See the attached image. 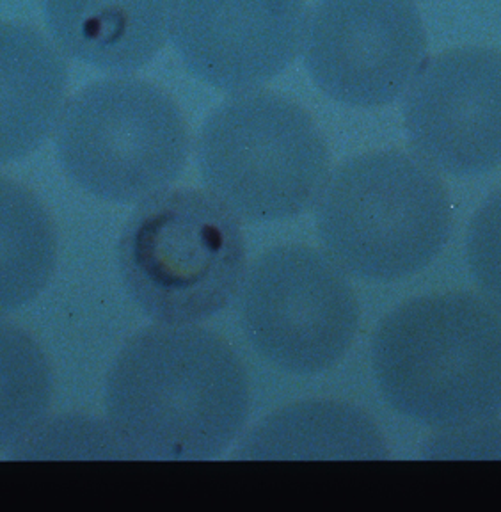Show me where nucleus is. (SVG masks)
<instances>
[{"instance_id":"7ed1b4c3","label":"nucleus","mask_w":501,"mask_h":512,"mask_svg":"<svg viewBox=\"0 0 501 512\" xmlns=\"http://www.w3.org/2000/svg\"><path fill=\"white\" fill-rule=\"evenodd\" d=\"M315 205L324 253L349 276L379 283L425 271L445 249L454 226L439 171L402 150L345 160L329 175Z\"/></svg>"},{"instance_id":"9b49d317","label":"nucleus","mask_w":501,"mask_h":512,"mask_svg":"<svg viewBox=\"0 0 501 512\" xmlns=\"http://www.w3.org/2000/svg\"><path fill=\"white\" fill-rule=\"evenodd\" d=\"M66 86L68 64L47 36L0 22V166L45 143L63 112Z\"/></svg>"},{"instance_id":"2eb2a0df","label":"nucleus","mask_w":501,"mask_h":512,"mask_svg":"<svg viewBox=\"0 0 501 512\" xmlns=\"http://www.w3.org/2000/svg\"><path fill=\"white\" fill-rule=\"evenodd\" d=\"M52 402V370L24 329L0 320V450L40 431Z\"/></svg>"},{"instance_id":"20e7f679","label":"nucleus","mask_w":501,"mask_h":512,"mask_svg":"<svg viewBox=\"0 0 501 512\" xmlns=\"http://www.w3.org/2000/svg\"><path fill=\"white\" fill-rule=\"evenodd\" d=\"M118 267L146 317L198 326L239 296L247 271L240 219L208 191L166 189L128 217Z\"/></svg>"},{"instance_id":"f257e3e1","label":"nucleus","mask_w":501,"mask_h":512,"mask_svg":"<svg viewBox=\"0 0 501 512\" xmlns=\"http://www.w3.org/2000/svg\"><path fill=\"white\" fill-rule=\"evenodd\" d=\"M105 413L109 431L127 454L214 459L246 427V368L208 329L155 324L132 336L112 361Z\"/></svg>"},{"instance_id":"f8f14e48","label":"nucleus","mask_w":501,"mask_h":512,"mask_svg":"<svg viewBox=\"0 0 501 512\" xmlns=\"http://www.w3.org/2000/svg\"><path fill=\"white\" fill-rule=\"evenodd\" d=\"M175 0H43L48 31L68 56L130 73L159 54Z\"/></svg>"},{"instance_id":"ddd939ff","label":"nucleus","mask_w":501,"mask_h":512,"mask_svg":"<svg viewBox=\"0 0 501 512\" xmlns=\"http://www.w3.org/2000/svg\"><path fill=\"white\" fill-rule=\"evenodd\" d=\"M240 459H386L390 450L363 409L342 400H306L267 416L246 440Z\"/></svg>"},{"instance_id":"0eeeda50","label":"nucleus","mask_w":501,"mask_h":512,"mask_svg":"<svg viewBox=\"0 0 501 512\" xmlns=\"http://www.w3.org/2000/svg\"><path fill=\"white\" fill-rule=\"evenodd\" d=\"M247 342L274 367L317 376L338 365L359 331L349 274L308 246H279L256 258L239 292Z\"/></svg>"},{"instance_id":"1a4fd4ad","label":"nucleus","mask_w":501,"mask_h":512,"mask_svg":"<svg viewBox=\"0 0 501 512\" xmlns=\"http://www.w3.org/2000/svg\"><path fill=\"white\" fill-rule=\"evenodd\" d=\"M402 111L414 152L436 171L477 176L500 168V52L455 48L430 59Z\"/></svg>"},{"instance_id":"423d86ee","label":"nucleus","mask_w":501,"mask_h":512,"mask_svg":"<svg viewBox=\"0 0 501 512\" xmlns=\"http://www.w3.org/2000/svg\"><path fill=\"white\" fill-rule=\"evenodd\" d=\"M64 173L111 203H141L187 166L191 139L178 105L146 80H98L64 105L56 125Z\"/></svg>"},{"instance_id":"6e6552de","label":"nucleus","mask_w":501,"mask_h":512,"mask_svg":"<svg viewBox=\"0 0 501 512\" xmlns=\"http://www.w3.org/2000/svg\"><path fill=\"white\" fill-rule=\"evenodd\" d=\"M303 45L313 82L354 107H381L404 95L429 48L411 0H320Z\"/></svg>"},{"instance_id":"f03ea898","label":"nucleus","mask_w":501,"mask_h":512,"mask_svg":"<svg viewBox=\"0 0 501 512\" xmlns=\"http://www.w3.org/2000/svg\"><path fill=\"white\" fill-rule=\"evenodd\" d=\"M372 370L397 415L450 431L501 415V312L475 292L414 297L372 336Z\"/></svg>"},{"instance_id":"39448f33","label":"nucleus","mask_w":501,"mask_h":512,"mask_svg":"<svg viewBox=\"0 0 501 512\" xmlns=\"http://www.w3.org/2000/svg\"><path fill=\"white\" fill-rule=\"evenodd\" d=\"M196 155L207 191L251 223L301 216L331 175L313 118L271 91H246L217 107L199 132Z\"/></svg>"},{"instance_id":"f3484780","label":"nucleus","mask_w":501,"mask_h":512,"mask_svg":"<svg viewBox=\"0 0 501 512\" xmlns=\"http://www.w3.org/2000/svg\"><path fill=\"white\" fill-rule=\"evenodd\" d=\"M422 454L425 459H501V418L438 431Z\"/></svg>"},{"instance_id":"4468645a","label":"nucleus","mask_w":501,"mask_h":512,"mask_svg":"<svg viewBox=\"0 0 501 512\" xmlns=\"http://www.w3.org/2000/svg\"><path fill=\"white\" fill-rule=\"evenodd\" d=\"M57 233L40 198L0 175V315L20 310L56 271Z\"/></svg>"},{"instance_id":"dca6fc26","label":"nucleus","mask_w":501,"mask_h":512,"mask_svg":"<svg viewBox=\"0 0 501 512\" xmlns=\"http://www.w3.org/2000/svg\"><path fill=\"white\" fill-rule=\"evenodd\" d=\"M464 253L478 294L501 312V189L471 217Z\"/></svg>"},{"instance_id":"9d476101","label":"nucleus","mask_w":501,"mask_h":512,"mask_svg":"<svg viewBox=\"0 0 501 512\" xmlns=\"http://www.w3.org/2000/svg\"><path fill=\"white\" fill-rule=\"evenodd\" d=\"M306 24L303 0H175L169 31L194 77L246 93L287 70Z\"/></svg>"}]
</instances>
